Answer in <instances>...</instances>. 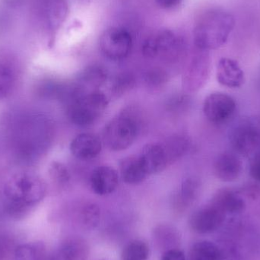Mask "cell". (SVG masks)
<instances>
[{
    "mask_svg": "<svg viewBox=\"0 0 260 260\" xmlns=\"http://www.w3.org/2000/svg\"><path fill=\"white\" fill-rule=\"evenodd\" d=\"M46 193L47 185L41 177L30 173H18L5 184V207L11 216L21 218L41 203Z\"/></svg>",
    "mask_w": 260,
    "mask_h": 260,
    "instance_id": "1",
    "label": "cell"
},
{
    "mask_svg": "<svg viewBox=\"0 0 260 260\" xmlns=\"http://www.w3.org/2000/svg\"><path fill=\"white\" fill-rule=\"evenodd\" d=\"M235 26V17L230 12L221 9L206 10L196 22L194 44L202 51L217 50L227 42Z\"/></svg>",
    "mask_w": 260,
    "mask_h": 260,
    "instance_id": "2",
    "label": "cell"
},
{
    "mask_svg": "<svg viewBox=\"0 0 260 260\" xmlns=\"http://www.w3.org/2000/svg\"><path fill=\"white\" fill-rule=\"evenodd\" d=\"M15 135V150L22 158L41 154L50 141V123L42 116H30L20 123Z\"/></svg>",
    "mask_w": 260,
    "mask_h": 260,
    "instance_id": "3",
    "label": "cell"
},
{
    "mask_svg": "<svg viewBox=\"0 0 260 260\" xmlns=\"http://www.w3.org/2000/svg\"><path fill=\"white\" fill-rule=\"evenodd\" d=\"M141 125L139 111L134 107H128L105 126L104 141L112 151H123L135 142L140 131Z\"/></svg>",
    "mask_w": 260,
    "mask_h": 260,
    "instance_id": "4",
    "label": "cell"
},
{
    "mask_svg": "<svg viewBox=\"0 0 260 260\" xmlns=\"http://www.w3.org/2000/svg\"><path fill=\"white\" fill-rule=\"evenodd\" d=\"M108 106V99L100 90L85 93L67 102V116L73 124L87 127L95 123Z\"/></svg>",
    "mask_w": 260,
    "mask_h": 260,
    "instance_id": "5",
    "label": "cell"
},
{
    "mask_svg": "<svg viewBox=\"0 0 260 260\" xmlns=\"http://www.w3.org/2000/svg\"><path fill=\"white\" fill-rule=\"evenodd\" d=\"M184 50L183 38L171 30H161L150 35L142 44L144 56L150 59L160 58L165 61L177 60Z\"/></svg>",
    "mask_w": 260,
    "mask_h": 260,
    "instance_id": "6",
    "label": "cell"
},
{
    "mask_svg": "<svg viewBox=\"0 0 260 260\" xmlns=\"http://www.w3.org/2000/svg\"><path fill=\"white\" fill-rule=\"evenodd\" d=\"M133 47V38L126 29L111 27L101 35L99 48L102 53L111 60L125 59Z\"/></svg>",
    "mask_w": 260,
    "mask_h": 260,
    "instance_id": "7",
    "label": "cell"
},
{
    "mask_svg": "<svg viewBox=\"0 0 260 260\" xmlns=\"http://www.w3.org/2000/svg\"><path fill=\"white\" fill-rule=\"evenodd\" d=\"M229 140L237 152L243 155L251 154L260 144L259 120H241L231 129Z\"/></svg>",
    "mask_w": 260,
    "mask_h": 260,
    "instance_id": "8",
    "label": "cell"
},
{
    "mask_svg": "<svg viewBox=\"0 0 260 260\" xmlns=\"http://www.w3.org/2000/svg\"><path fill=\"white\" fill-rule=\"evenodd\" d=\"M236 109L235 99L225 93H212L206 98L203 103V113L213 124L228 123L235 116Z\"/></svg>",
    "mask_w": 260,
    "mask_h": 260,
    "instance_id": "9",
    "label": "cell"
},
{
    "mask_svg": "<svg viewBox=\"0 0 260 260\" xmlns=\"http://www.w3.org/2000/svg\"><path fill=\"white\" fill-rule=\"evenodd\" d=\"M35 6L38 20L50 32L58 30L68 15L67 0H35Z\"/></svg>",
    "mask_w": 260,
    "mask_h": 260,
    "instance_id": "10",
    "label": "cell"
},
{
    "mask_svg": "<svg viewBox=\"0 0 260 260\" xmlns=\"http://www.w3.org/2000/svg\"><path fill=\"white\" fill-rule=\"evenodd\" d=\"M227 214L211 202L193 212L189 220L190 229L196 233L210 234L218 230Z\"/></svg>",
    "mask_w": 260,
    "mask_h": 260,
    "instance_id": "11",
    "label": "cell"
},
{
    "mask_svg": "<svg viewBox=\"0 0 260 260\" xmlns=\"http://www.w3.org/2000/svg\"><path fill=\"white\" fill-rule=\"evenodd\" d=\"M202 51L194 56L186 67L182 78V85L188 92L198 91L206 83L210 72L209 56Z\"/></svg>",
    "mask_w": 260,
    "mask_h": 260,
    "instance_id": "12",
    "label": "cell"
},
{
    "mask_svg": "<svg viewBox=\"0 0 260 260\" xmlns=\"http://www.w3.org/2000/svg\"><path fill=\"white\" fill-rule=\"evenodd\" d=\"M108 79L107 70L102 66L92 65L85 68L73 85L76 96L98 91Z\"/></svg>",
    "mask_w": 260,
    "mask_h": 260,
    "instance_id": "13",
    "label": "cell"
},
{
    "mask_svg": "<svg viewBox=\"0 0 260 260\" xmlns=\"http://www.w3.org/2000/svg\"><path fill=\"white\" fill-rule=\"evenodd\" d=\"M218 83L230 88H241L245 83V74L238 62L230 58H221L216 68Z\"/></svg>",
    "mask_w": 260,
    "mask_h": 260,
    "instance_id": "14",
    "label": "cell"
},
{
    "mask_svg": "<svg viewBox=\"0 0 260 260\" xmlns=\"http://www.w3.org/2000/svg\"><path fill=\"white\" fill-rule=\"evenodd\" d=\"M70 148L72 154L76 158L90 160L101 154L102 142L97 136L92 133H80L72 140Z\"/></svg>",
    "mask_w": 260,
    "mask_h": 260,
    "instance_id": "15",
    "label": "cell"
},
{
    "mask_svg": "<svg viewBox=\"0 0 260 260\" xmlns=\"http://www.w3.org/2000/svg\"><path fill=\"white\" fill-rule=\"evenodd\" d=\"M119 184V175L114 168L108 165L98 167L91 173L90 186L94 193L106 196L112 193Z\"/></svg>",
    "mask_w": 260,
    "mask_h": 260,
    "instance_id": "16",
    "label": "cell"
},
{
    "mask_svg": "<svg viewBox=\"0 0 260 260\" xmlns=\"http://www.w3.org/2000/svg\"><path fill=\"white\" fill-rule=\"evenodd\" d=\"M148 175L157 174L169 166V160L161 143L145 145L139 156Z\"/></svg>",
    "mask_w": 260,
    "mask_h": 260,
    "instance_id": "17",
    "label": "cell"
},
{
    "mask_svg": "<svg viewBox=\"0 0 260 260\" xmlns=\"http://www.w3.org/2000/svg\"><path fill=\"white\" fill-rule=\"evenodd\" d=\"M242 170V161L240 157L228 151L220 154L214 162V174L222 182H234L238 180Z\"/></svg>",
    "mask_w": 260,
    "mask_h": 260,
    "instance_id": "18",
    "label": "cell"
},
{
    "mask_svg": "<svg viewBox=\"0 0 260 260\" xmlns=\"http://www.w3.org/2000/svg\"><path fill=\"white\" fill-rule=\"evenodd\" d=\"M88 255L89 247L84 240L71 238L48 254L47 260H87Z\"/></svg>",
    "mask_w": 260,
    "mask_h": 260,
    "instance_id": "19",
    "label": "cell"
},
{
    "mask_svg": "<svg viewBox=\"0 0 260 260\" xmlns=\"http://www.w3.org/2000/svg\"><path fill=\"white\" fill-rule=\"evenodd\" d=\"M120 173L123 181L129 185L139 184L148 176L139 156H129L122 159L120 162Z\"/></svg>",
    "mask_w": 260,
    "mask_h": 260,
    "instance_id": "20",
    "label": "cell"
},
{
    "mask_svg": "<svg viewBox=\"0 0 260 260\" xmlns=\"http://www.w3.org/2000/svg\"><path fill=\"white\" fill-rule=\"evenodd\" d=\"M212 203L222 209L226 214H237L245 209L246 204L242 197L228 188L219 189L214 196Z\"/></svg>",
    "mask_w": 260,
    "mask_h": 260,
    "instance_id": "21",
    "label": "cell"
},
{
    "mask_svg": "<svg viewBox=\"0 0 260 260\" xmlns=\"http://www.w3.org/2000/svg\"><path fill=\"white\" fill-rule=\"evenodd\" d=\"M200 190L197 179L189 177L183 180L174 199V205L178 210L186 209L195 202Z\"/></svg>",
    "mask_w": 260,
    "mask_h": 260,
    "instance_id": "22",
    "label": "cell"
},
{
    "mask_svg": "<svg viewBox=\"0 0 260 260\" xmlns=\"http://www.w3.org/2000/svg\"><path fill=\"white\" fill-rule=\"evenodd\" d=\"M168 156L170 165L183 157L190 148V140L185 135H176L161 143Z\"/></svg>",
    "mask_w": 260,
    "mask_h": 260,
    "instance_id": "23",
    "label": "cell"
},
{
    "mask_svg": "<svg viewBox=\"0 0 260 260\" xmlns=\"http://www.w3.org/2000/svg\"><path fill=\"white\" fill-rule=\"evenodd\" d=\"M47 256L46 247L41 242L21 244L15 252V260H47Z\"/></svg>",
    "mask_w": 260,
    "mask_h": 260,
    "instance_id": "24",
    "label": "cell"
},
{
    "mask_svg": "<svg viewBox=\"0 0 260 260\" xmlns=\"http://www.w3.org/2000/svg\"><path fill=\"white\" fill-rule=\"evenodd\" d=\"M220 258L219 248L211 241H198L191 249V260H220Z\"/></svg>",
    "mask_w": 260,
    "mask_h": 260,
    "instance_id": "25",
    "label": "cell"
},
{
    "mask_svg": "<svg viewBox=\"0 0 260 260\" xmlns=\"http://www.w3.org/2000/svg\"><path fill=\"white\" fill-rule=\"evenodd\" d=\"M16 82L13 67L7 61L0 60V100L12 93Z\"/></svg>",
    "mask_w": 260,
    "mask_h": 260,
    "instance_id": "26",
    "label": "cell"
},
{
    "mask_svg": "<svg viewBox=\"0 0 260 260\" xmlns=\"http://www.w3.org/2000/svg\"><path fill=\"white\" fill-rule=\"evenodd\" d=\"M149 246L142 240H133L128 243L122 251V260H148Z\"/></svg>",
    "mask_w": 260,
    "mask_h": 260,
    "instance_id": "27",
    "label": "cell"
},
{
    "mask_svg": "<svg viewBox=\"0 0 260 260\" xmlns=\"http://www.w3.org/2000/svg\"><path fill=\"white\" fill-rule=\"evenodd\" d=\"M136 85L135 76L129 72L120 73L117 75L112 83L111 91L116 96H121L133 89Z\"/></svg>",
    "mask_w": 260,
    "mask_h": 260,
    "instance_id": "28",
    "label": "cell"
},
{
    "mask_svg": "<svg viewBox=\"0 0 260 260\" xmlns=\"http://www.w3.org/2000/svg\"><path fill=\"white\" fill-rule=\"evenodd\" d=\"M169 80V76L164 69L154 67L147 70L144 76L145 85L151 89H159L165 86Z\"/></svg>",
    "mask_w": 260,
    "mask_h": 260,
    "instance_id": "29",
    "label": "cell"
},
{
    "mask_svg": "<svg viewBox=\"0 0 260 260\" xmlns=\"http://www.w3.org/2000/svg\"><path fill=\"white\" fill-rule=\"evenodd\" d=\"M49 175L53 184L61 188L68 185L71 179V175L67 167L57 161L53 162L50 165Z\"/></svg>",
    "mask_w": 260,
    "mask_h": 260,
    "instance_id": "30",
    "label": "cell"
},
{
    "mask_svg": "<svg viewBox=\"0 0 260 260\" xmlns=\"http://www.w3.org/2000/svg\"><path fill=\"white\" fill-rule=\"evenodd\" d=\"M100 214V209L98 206L88 203L84 205L79 210V221L86 227L93 228L99 223Z\"/></svg>",
    "mask_w": 260,
    "mask_h": 260,
    "instance_id": "31",
    "label": "cell"
},
{
    "mask_svg": "<svg viewBox=\"0 0 260 260\" xmlns=\"http://www.w3.org/2000/svg\"><path fill=\"white\" fill-rule=\"evenodd\" d=\"M176 229L168 225L158 226L155 229V237L158 239L159 244H172V240L175 241V238H179V235L176 233Z\"/></svg>",
    "mask_w": 260,
    "mask_h": 260,
    "instance_id": "32",
    "label": "cell"
},
{
    "mask_svg": "<svg viewBox=\"0 0 260 260\" xmlns=\"http://www.w3.org/2000/svg\"><path fill=\"white\" fill-rule=\"evenodd\" d=\"M249 171L252 178L260 183V152L256 153L250 160Z\"/></svg>",
    "mask_w": 260,
    "mask_h": 260,
    "instance_id": "33",
    "label": "cell"
},
{
    "mask_svg": "<svg viewBox=\"0 0 260 260\" xmlns=\"http://www.w3.org/2000/svg\"><path fill=\"white\" fill-rule=\"evenodd\" d=\"M160 260H186V256L181 250L173 248L166 250Z\"/></svg>",
    "mask_w": 260,
    "mask_h": 260,
    "instance_id": "34",
    "label": "cell"
},
{
    "mask_svg": "<svg viewBox=\"0 0 260 260\" xmlns=\"http://www.w3.org/2000/svg\"><path fill=\"white\" fill-rule=\"evenodd\" d=\"M10 16L7 12L0 10V35H3L10 26Z\"/></svg>",
    "mask_w": 260,
    "mask_h": 260,
    "instance_id": "35",
    "label": "cell"
},
{
    "mask_svg": "<svg viewBox=\"0 0 260 260\" xmlns=\"http://www.w3.org/2000/svg\"><path fill=\"white\" fill-rule=\"evenodd\" d=\"M156 4L163 9H172L181 4L183 0H154Z\"/></svg>",
    "mask_w": 260,
    "mask_h": 260,
    "instance_id": "36",
    "label": "cell"
},
{
    "mask_svg": "<svg viewBox=\"0 0 260 260\" xmlns=\"http://www.w3.org/2000/svg\"><path fill=\"white\" fill-rule=\"evenodd\" d=\"M3 1L7 7L11 8V9H17V8L22 6L25 0H3Z\"/></svg>",
    "mask_w": 260,
    "mask_h": 260,
    "instance_id": "37",
    "label": "cell"
},
{
    "mask_svg": "<svg viewBox=\"0 0 260 260\" xmlns=\"http://www.w3.org/2000/svg\"><path fill=\"white\" fill-rule=\"evenodd\" d=\"M3 249L2 246L0 245V260L3 259Z\"/></svg>",
    "mask_w": 260,
    "mask_h": 260,
    "instance_id": "38",
    "label": "cell"
},
{
    "mask_svg": "<svg viewBox=\"0 0 260 260\" xmlns=\"http://www.w3.org/2000/svg\"><path fill=\"white\" fill-rule=\"evenodd\" d=\"M77 1L80 2V3H86V2L89 1V0H77Z\"/></svg>",
    "mask_w": 260,
    "mask_h": 260,
    "instance_id": "39",
    "label": "cell"
}]
</instances>
